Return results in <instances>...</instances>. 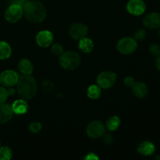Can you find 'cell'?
Here are the masks:
<instances>
[{
    "label": "cell",
    "instance_id": "6da1fadb",
    "mask_svg": "<svg viewBox=\"0 0 160 160\" xmlns=\"http://www.w3.org/2000/svg\"><path fill=\"white\" fill-rule=\"evenodd\" d=\"M23 12L27 20L32 23H41L47 16L45 6L38 1L27 2L23 6Z\"/></svg>",
    "mask_w": 160,
    "mask_h": 160
},
{
    "label": "cell",
    "instance_id": "7a4b0ae2",
    "mask_svg": "<svg viewBox=\"0 0 160 160\" xmlns=\"http://www.w3.org/2000/svg\"><path fill=\"white\" fill-rule=\"evenodd\" d=\"M17 84L19 95L26 101L32 99L37 93V83L31 74L19 78Z\"/></svg>",
    "mask_w": 160,
    "mask_h": 160
},
{
    "label": "cell",
    "instance_id": "3957f363",
    "mask_svg": "<svg viewBox=\"0 0 160 160\" xmlns=\"http://www.w3.org/2000/svg\"><path fill=\"white\" fill-rule=\"evenodd\" d=\"M81 63V56L75 52L68 51L59 56V64L65 70H74Z\"/></svg>",
    "mask_w": 160,
    "mask_h": 160
},
{
    "label": "cell",
    "instance_id": "277c9868",
    "mask_svg": "<svg viewBox=\"0 0 160 160\" xmlns=\"http://www.w3.org/2000/svg\"><path fill=\"white\" fill-rule=\"evenodd\" d=\"M138 44L134 38L130 37L123 38L119 41L117 44V50L120 53L124 55H129L134 52L137 49Z\"/></svg>",
    "mask_w": 160,
    "mask_h": 160
},
{
    "label": "cell",
    "instance_id": "5b68a950",
    "mask_svg": "<svg viewBox=\"0 0 160 160\" xmlns=\"http://www.w3.org/2000/svg\"><path fill=\"white\" fill-rule=\"evenodd\" d=\"M117 81V75L111 71L102 72L97 78V84L101 88L108 89L112 88Z\"/></svg>",
    "mask_w": 160,
    "mask_h": 160
},
{
    "label": "cell",
    "instance_id": "8992f818",
    "mask_svg": "<svg viewBox=\"0 0 160 160\" xmlns=\"http://www.w3.org/2000/svg\"><path fill=\"white\" fill-rule=\"evenodd\" d=\"M23 7L17 3H12L6 9L5 17L9 23H17L23 16Z\"/></svg>",
    "mask_w": 160,
    "mask_h": 160
},
{
    "label": "cell",
    "instance_id": "52a82bcc",
    "mask_svg": "<svg viewBox=\"0 0 160 160\" xmlns=\"http://www.w3.org/2000/svg\"><path fill=\"white\" fill-rule=\"evenodd\" d=\"M19 75L14 70H7L0 74V84L6 88L13 87L17 84Z\"/></svg>",
    "mask_w": 160,
    "mask_h": 160
},
{
    "label": "cell",
    "instance_id": "ba28073f",
    "mask_svg": "<svg viewBox=\"0 0 160 160\" xmlns=\"http://www.w3.org/2000/svg\"><path fill=\"white\" fill-rule=\"evenodd\" d=\"M105 126L101 121L94 120L91 122L87 128V134L91 138H98L105 134Z\"/></svg>",
    "mask_w": 160,
    "mask_h": 160
},
{
    "label": "cell",
    "instance_id": "9c48e42d",
    "mask_svg": "<svg viewBox=\"0 0 160 160\" xmlns=\"http://www.w3.org/2000/svg\"><path fill=\"white\" fill-rule=\"evenodd\" d=\"M88 34V27L82 23H75L70 26L69 34L74 40H80Z\"/></svg>",
    "mask_w": 160,
    "mask_h": 160
},
{
    "label": "cell",
    "instance_id": "30bf717a",
    "mask_svg": "<svg viewBox=\"0 0 160 160\" xmlns=\"http://www.w3.org/2000/svg\"><path fill=\"white\" fill-rule=\"evenodd\" d=\"M146 6L142 0H130L127 4L128 12L134 16H140L145 12Z\"/></svg>",
    "mask_w": 160,
    "mask_h": 160
},
{
    "label": "cell",
    "instance_id": "8fae6325",
    "mask_svg": "<svg viewBox=\"0 0 160 160\" xmlns=\"http://www.w3.org/2000/svg\"><path fill=\"white\" fill-rule=\"evenodd\" d=\"M143 24L149 29H159L160 28V13L150 12L143 19Z\"/></svg>",
    "mask_w": 160,
    "mask_h": 160
},
{
    "label": "cell",
    "instance_id": "7c38bea8",
    "mask_svg": "<svg viewBox=\"0 0 160 160\" xmlns=\"http://www.w3.org/2000/svg\"><path fill=\"white\" fill-rule=\"evenodd\" d=\"M53 42V35L50 31H42L36 36V42L38 45L43 48L48 47Z\"/></svg>",
    "mask_w": 160,
    "mask_h": 160
},
{
    "label": "cell",
    "instance_id": "4fadbf2b",
    "mask_svg": "<svg viewBox=\"0 0 160 160\" xmlns=\"http://www.w3.org/2000/svg\"><path fill=\"white\" fill-rule=\"evenodd\" d=\"M13 111L12 106L5 102L0 103V124H4L12 119Z\"/></svg>",
    "mask_w": 160,
    "mask_h": 160
},
{
    "label": "cell",
    "instance_id": "5bb4252c",
    "mask_svg": "<svg viewBox=\"0 0 160 160\" xmlns=\"http://www.w3.org/2000/svg\"><path fill=\"white\" fill-rule=\"evenodd\" d=\"M132 91L134 95L138 98H144L148 95V89L146 84L142 81H138L132 86Z\"/></svg>",
    "mask_w": 160,
    "mask_h": 160
},
{
    "label": "cell",
    "instance_id": "9a60e30c",
    "mask_svg": "<svg viewBox=\"0 0 160 160\" xmlns=\"http://www.w3.org/2000/svg\"><path fill=\"white\" fill-rule=\"evenodd\" d=\"M137 150L141 155L145 156H151L154 153L156 148H155L154 144L152 143L149 141H145L139 144L137 147Z\"/></svg>",
    "mask_w": 160,
    "mask_h": 160
},
{
    "label": "cell",
    "instance_id": "2e32d148",
    "mask_svg": "<svg viewBox=\"0 0 160 160\" xmlns=\"http://www.w3.org/2000/svg\"><path fill=\"white\" fill-rule=\"evenodd\" d=\"M12 109L14 113L17 115H22L25 114L28 110V105L27 103L26 100L24 99H18L16 100L12 105Z\"/></svg>",
    "mask_w": 160,
    "mask_h": 160
},
{
    "label": "cell",
    "instance_id": "e0dca14e",
    "mask_svg": "<svg viewBox=\"0 0 160 160\" xmlns=\"http://www.w3.org/2000/svg\"><path fill=\"white\" fill-rule=\"evenodd\" d=\"M18 69L20 73H23V75H29L32 73L34 67L32 62L29 59H22L18 62Z\"/></svg>",
    "mask_w": 160,
    "mask_h": 160
},
{
    "label": "cell",
    "instance_id": "ac0fdd59",
    "mask_svg": "<svg viewBox=\"0 0 160 160\" xmlns=\"http://www.w3.org/2000/svg\"><path fill=\"white\" fill-rule=\"evenodd\" d=\"M79 41L80 42L79 44H78V47H79V48L83 52L89 53L93 50V42L90 38H88L84 37L83 38L80 39Z\"/></svg>",
    "mask_w": 160,
    "mask_h": 160
},
{
    "label": "cell",
    "instance_id": "d6986e66",
    "mask_svg": "<svg viewBox=\"0 0 160 160\" xmlns=\"http://www.w3.org/2000/svg\"><path fill=\"white\" fill-rule=\"evenodd\" d=\"M12 53L10 45L6 42H0V59H6L9 58Z\"/></svg>",
    "mask_w": 160,
    "mask_h": 160
},
{
    "label": "cell",
    "instance_id": "ffe728a7",
    "mask_svg": "<svg viewBox=\"0 0 160 160\" xmlns=\"http://www.w3.org/2000/svg\"><path fill=\"white\" fill-rule=\"evenodd\" d=\"M101 88L98 84H92L89 86L87 91V95L91 99H97L101 96Z\"/></svg>",
    "mask_w": 160,
    "mask_h": 160
},
{
    "label": "cell",
    "instance_id": "44dd1931",
    "mask_svg": "<svg viewBox=\"0 0 160 160\" xmlns=\"http://www.w3.org/2000/svg\"><path fill=\"white\" fill-rule=\"evenodd\" d=\"M120 119L117 116H113L109 118L106 121V127L109 131H114L117 130L120 127Z\"/></svg>",
    "mask_w": 160,
    "mask_h": 160
},
{
    "label": "cell",
    "instance_id": "7402d4cb",
    "mask_svg": "<svg viewBox=\"0 0 160 160\" xmlns=\"http://www.w3.org/2000/svg\"><path fill=\"white\" fill-rule=\"evenodd\" d=\"M12 158V150L8 147L0 148V160H9Z\"/></svg>",
    "mask_w": 160,
    "mask_h": 160
},
{
    "label": "cell",
    "instance_id": "603a6c76",
    "mask_svg": "<svg viewBox=\"0 0 160 160\" xmlns=\"http://www.w3.org/2000/svg\"><path fill=\"white\" fill-rule=\"evenodd\" d=\"M51 52L52 53L53 56L59 57V56L64 52L63 46H62V45H60V44H58V43L54 44V45L52 46Z\"/></svg>",
    "mask_w": 160,
    "mask_h": 160
},
{
    "label": "cell",
    "instance_id": "cb8c5ba5",
    "mask_svg": "<svg viewBox=\"0 0 160 160\" xmlns=\"http://www.w3.org/2000/svg\"><path fill=\"white\" fill-rule=\"evenodd\" d=\"M146 37V31L145 29H138L137 31L134 32V38L137 41H143Z\"/></svg>",
    "mask_w": 160,
    "mask_h": 160
},
{
    "label": "cell",
    "instance_id": "d4e9b609",
    "mask_svg": "<svg viewBox=\"0 0 160 160\" xmlns=\"http://www.w3.org/2000/svg\"><path fill=\"white\" fill-rule=\"evenodd\" d=\"M29 130L32 133H38L42 130V124L40 122H31L29 125Z\"/></svg>",
    "mask_w": 160,
    "mask_h": 160
},
{
    "label": "cell",
    "instance_id": "484cf974",
    "mask_svg": "<svg viewBox=\"0 0 160 160\" xmlns=\"http://www.w3.org/2000/svg\"><path fill=\"white\" fill-rule=\"evenodd\" d=\"M149 51L154 57L160 56V46L157 44H152V45H150Z\"/></svg>",
    "mask_w": 160,
    "mask_h": 160
},
{
    "label": "cell",
    "instance_id": "4316f807",
    "mask_svg": "<svg viewBox=\"0 0 160 160\" xmlns=\"http://www.w3.org/2000/svg\"><path fill=\"white\" fill-rule=\"evenodd\" d=\"M9 96L7 92V89L4 86H0V103L5 102L7 97Z\"/></svg>",
    "mask_w": 160,
    "mask_h": 160
},
{
    "label": "cell",
    "instance_id": "83f0119b",
    "mask_svg": "<svg viewBox=\"0 0 160 160\" xmlns=\"http://www.w3.org/2000/svg\"><path fill=\"white\" fill-rule=\"evenodd\" d=\"M134 83H135V81H134V78H132V77L128 76L125 78L124 84L127 86V87L131 88L133 85H134Z\"/></svg>",
    "mask_w": 160,
    "mask_h": 160
},
{
    "label": "cell",
    "instance_id": "f1b7e54d",
    "mask_svg": "<svg viewBox=\"0 0 160 160\" xmlns=\"http://www.w3.org/2000/svg\"><path fill=\"white\" fill-rule=\"evenodd\" d=\"M104 135V134H103ZM103 141H104V143L107 144V145H110L112 142H114V138L112 135L110 134H105L104 138H103Z\"/></svg>",
    "mask_w": 160,
    "mask_h": 160
},
{
    "label": "cell",
    "instance_id": "f546056e",
    "mask_svg": "<svg viewBox=\"0 0 160 160\" xmlns=\"http://www.w3.org/2000/svg\"><path fill=\"white\" fill-rule=\"evenodd\" d=\"M98 156H97L96 155L94 154V153H90V154L88 155L85 157V159H98Z\"/></svg>",
    "mask_w": 160,
    "mask_h": 160
},
{
    "label": "cell",
    "instance_id": "4dcf8cb0",
    "mask_svg": "<svg viewBox=\"0 0 160 160\" xmlns=\"http://www.w3.org/2000/svg\"><path fill=\"white\" fill-rule=\"evenodd\" d=\"M7 92L9 95H14V93H15V90L12 88V87H9V88L7 89Z\"/></svg>",
    "mask_w": 160,
    "mask_h": 160
},
{
    "label": "cell",
    "instance_id": "1f68e13d",
    "mask_svg": "<svg viewBox=\"0 0 160 160\" xmlns=\"http://www.w3.org/2000/svg\"><path fill=\"white\" fill-rule=\"evenodd\" d=\"M156 67L157 70L160 71V56L157 57V59L156 60Z\"/></svg>",
    "mask_w": 160,
    "mask_h": 160
},
{
    "label": "cell",
    "instance_id": "d6a6232c",
    "mask_svg": "<svg viewBox=\"0 0 160 160\" xmlns=\"http://www.w3.org/2000/svg\"><path fill=\"white\" fill-rule=\"evenodd\" d=\"M28 1H29V0H20V2L22 3V5H23H23H24L25 3H26L27 2H28Z\"/></svg>",
    "mask_w": 160,
    "mask_h": 160
},
{
    "label": "cell",
    "instance_id": "836d02e7",
    "mask_svg": "<svg viewBox=\"0 0 160 160\" xmlns=\"http://www.w3.org/2000/svg\"><path fill=\"white\" fill-rule=\"evenodd\" d=\"M159 38H160V28H159Z\"/></svg>",
    "mask_w": 160,
    "mask_h": 160
},
{
    "label": "cell",
    "instance_id": "e575fe53",
    "mask_svg": "<svg viewBox=\"0 0 160 160\" xmlns=\"http://www.w3.org/2000/svg\"><path fill=\"white\" fill-rule=\"evenodd\" d=\"M156 159H160V156H157V157H156Z\"/></svg>",
    "mask_w": 160,
    "mask_h": 160
}]
</instances>
